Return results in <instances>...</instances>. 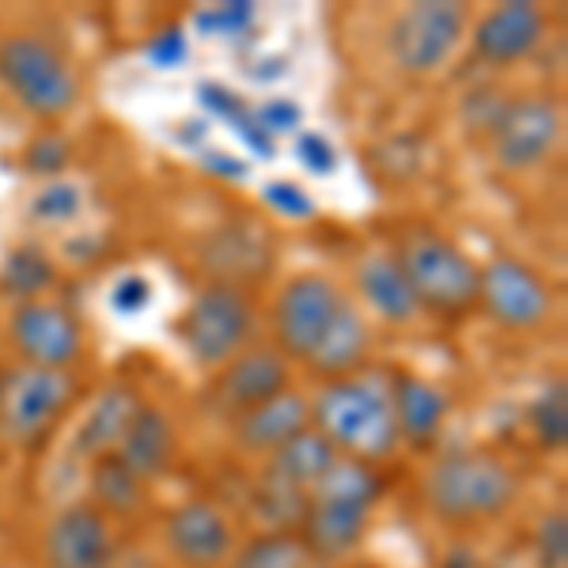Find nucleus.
<instances>
[{"mask_svg": "<svg viewBox=\"0 0 568 568\" xmlns=\"http://www.w3.org/2000/svg\"><path fill=\"white\" fill-rule=\"evenodd\" d=\"M311 425L323 433L345 459L375 463L394 452L398 425H394L390 387L379 379H329L311 402Z\"/></svg>", "mask_w": 568, "mask_h": 568, "instance_id": "f257e3e1", "label": "nucleus"}, {"mask_svg": "<svg viewBox=\"0 0 568 568\" xmlns=\"http://www.w3.org/2000/svg\"><path fill=\"white\" fill-rule=\"evenodd\" d=\"M519 497V474L489 452H452L425 478V500L444 524L500 519Z\"/></svg>", "mask_w": 568, "mask_h": 568, "instance_id": "f03ea898", "label": "nucleus"}, {"mask_svg": "<svg viewBox=\"0 0 568 568\" xmlns=\"http://www.w3.org/2000/svg\"><path fill=\"white\" fill-rule=\"evenodd\" d=\"M398 265L406 273L409 288H414L420 311L459 318L470 307H478L481 270L439 232H428V227L409 232L402 240Z\"/></svg>", "mask_w": 568, "mask_h": 568, "instance_id": "7ed1b4c3", "label": "nucleus"}, {"mask_svg": "<svg viewBox=\"0 0 568 568\" xmlns=\"http://www.w3.org/2000/svg\"><path fill=\"white\" fill-rule=\"evenodd\" d=\"M0 80L16 95V103L34 118H61L80 99L69 61L34 34H12L0 42Z\"/></svg>", "mask_w": 568, "mask_h": 568, "instance_id": "20e7f679", "label": "nucleus"}, {"mask_svg": "<svg viewBox=\"0 0 568 568\" xmlns=\"http://www.w3.org/2000/svg\"><path fill=\"white\" fill-rule=\"evenodd\" d=\"M254 334V307L243 288L205 284L179 318V337L201 368H224Z\"/></svg>", "mask_w": 568, "mask_h": 568, "instance_id": "39448f33", "label": "nucleus"}, {"mask_svg": "<svg viewBox=\"0 0 568 568\" xmlns=\"http://www.w3.org/2000/svg\"><path fill=\"white\" fill-rule=\"evenodd\" d=\"M466 31V8L455 0H417L390 20V61L409 77H433L452 61Z\"/></svg>", "mask_w": 568, "mask_h": 568, "instance_id": "423d86ee", "label": "nucleus"}, {"mask_svg": "<svg viewBox=\"0 0 568 568\" xmlns=\"http://www.w3.org/2000/svg\"><path fill=\"white\" fill-rule=\"evenodd\" d=\"M72 398H77V379L69 372L23 364L0 383V433L23 447L39 444L65 417Z\"/></svg>", "mask_w": 568, "mask_h": 568, "instance_id": "0eeeda50", "label": "nucleus"}, {"mask_svg": "<svg viewBox=\"0 0 568 568\" xmlns=\"http://www.w3.org/2000/svg\"><path fill=\"white\" fill-rule=\"evenodd\" d=\"M489 133L497 168L524 175V171L542 168L549 155L561 149L565 118L561 106L549 99H516V103H504L497 110Z\"/></svg>", "mask_w": 568, "mask_h": 568, "instance_id": "6e6552de", "label": "nucleus"}, {"mask_svg": "<svg viewBox=\"0 0 568 568\" xmlns=\"http://www.w3.org/2000/svg\"><path fill=\"white\" fill-rule=\"evenodd\" d=\"M478 304L504 329H538L554 315L549 284L519 258H493L478 277Z\"/></svg>", "mask_w": 568, "mask_h": 568, "instance_id": "1a4fd4ad", "label": "nucleus"}, {"mask_svg": "<svg viewBox=\"0 0 568 568\" xmlns=\"http://www.w3.org/2000/svg\"><path fill=\"white\" fill-rule=\"evenodd\" d=\"M342 300V288L329 277H323V273H300V277L284 284L277 296V311H273L281 353L292 356V361H307V353L326 334L329 318H334Z\"/></svg>", "mask_w": 568, "mask_h": 568, "instance_id": "9d476101", "label": "nucleus"}, {"mask_svg": "<svg viewBox=\"0 0 568 568\" xmlns=\"http://www.w3.org/2000/svg\"><path fill=\"white\" fill-rule=\"evenodd\" d=\"M197 262L209 273V284L243 288L246 281H262L273 265L270 232H265L258 220H227V224H216L197 243Z\"/></svg>", "mask_w": 568, "mask_h": 568, "instance_id": "9b49d317", "label": "nucleus"}, {"mask_svg": "<svg viewBox=\"0 0 568 568\" xmlns=\"http://www.w3.org/2000/svg\"><path fill=\"white\" fill-rule=\"evenodd\" d=\"M12 342L34 368L69 372L84 353V329L77 315L50 300H27L12 315Z\"/></svg>", "mask_w": 568, "mask_h": 568, "instance_id": "f8f14e48", "label": "nucleus"}, {"mask_svg": "<svg viewBox=\"0 0 568 568\" xmlns=\"http://www.w3.org/2000/svg\"><path fill=\"white\" fill-rule=\"evenodd\" d=\"M168 546L190 568H220L235 554V530L213 500H186L168 516Z\"/></svg>", "mask_w": 568, "mask_h": 568, "instance_id": "ddd939ff", "label": "nucleus"}, {"mask_svg": "<svg viewBox=\"0 0 568 568\" xmlns=\"http://www.w3.org/2000/svg\"><path fill=\"white\" fill-rule=\"evenodd\" d=\"M292 368L288 356L281 349H251L240 353L235 361H227L216 375V406L224 414L240 417L246 409L262 406V402L277 398L281 390H288Z\"/></svg>", "mask_w": 568, "mask_h": 568, "instance_id": "4468645a", "label": "nucleus"}, {"mask_svg": "<svg viewBox=\"0 0 568 568\" xmlns=\"http://www.w3.org/2000/svg\"><path fill=\"white\" fill-rule=\"evenodd\" d=\"M114 538L99 508L77 504L65 508L45 530V565L50 568H110Z\"/></svg>", "mask_w": 568, "mask_h": 568, "instance_id": "2eb2a0df", "label": "nucleus"}, {"mask_svg": "<svg viewBox=\"0 0 568 568\" xmlns=\"http://www.w3.org/2000/svg\"><path fill=\"white\" fill-rule=\"evenodd\" d=\"M546 39V12L527 0H508V4L493 8L489 16L474 31V50L481 53L489 65H516L530 58Z\"/></svg>", "mask_w": 568, "mask_h": 568, "instance_id": "dca6fc26", "label": "nucleus"}, {"mask_svg": "<svg viewBox=\"0 0 568 568\" xmlns=\"http://www.w3.org/2000/svg\"><path fill=\"white\" fill-rule=\"evenodd\" d=\"M372 349V329L368 318H364V307H356L349 296L337 304L334 318H329L326 334L318 337V345L307 353V368L318 375V379H349V375L361 368L364 356Z\"/></svg>", "mask_w": 568, "mask_h": 568, "instance_id": "f3484780", "label": "nucleus"}, {"mask_svg": "<svg viewBox=\"0 0 568 568\" xmlns=\"http://www.w3.org/2000/svg\"><path fill=\"white\" fill-rule=\"evenodd\" d=\"M372 524V508H356V504L342 500H323L311 497L304 511V546L318 561H342L361 549L364 535Z\"/></svg>", "mask_w": 568, "mask_h": 568, "instance_id": "a211bd4d", "label": "nucleus"}, {"mask_svg": "<svg viewBox=\"0 0 568 568\" xmlns=\"http://www.w3.org/2000/svg\"><path fill=\"white\" fill-rule=\"evenodd\" d=\"M311 425V402L296 390H281L277 398L262 402V406L246 409V414L232 417L235 444L251 455H273L281 444H288L296 433Z\"/></svg>", "mask_w": 568, "mask_h": 568, "instance_id": "6ab92c4d", "label": "nucleus"}, {"mask_svg": "<svg viewBox=\"0 0 568 568\" xmlns=\"http://www.w3.org/2000/svg\"><path fill=\"white\" fill-rule=\"evenodd\" d=\"M356 288H361L364 307L375 318H383V323L406 326L420 315L414 288H409L398 258H390V254H368V258H361V265H356Z\"/></svg>", "mask_w": 568, "mask_h": 568, "instance_id": "aec40b11", "label": "nucleus"}, {"mask_svg": "<svg viewBox=\"0 0 568 568\" xmlns=\"http://www.w3.org/2000/svg\"><path fill=\"white\" fill-rule=\"evenodd\" d=\"M141 409H144V398L133 387H125V383L106 387L95 402H91L84 425L77 428V452L91 455V459L114 455Z\"/></svg>", "mask_w": 568, "mask_h": 568, "instance_id": "412c9836", "label": "nucleus"}, {"mask_svg": "<svg viewBox=\"0 0 568 568\" xmlns=\"http://www.w3.org/2000/svg\"><path fill=\"white\" fill-rule=\"evenodd\" d=\"M390 406L398 439H409L414 447H428L444 428L447 417V394L436 383L420 379V375H398L390 383Z\"/></svg>", "mask_w": 568, "mask_h": 568, "instance_id": "4be33fe9", "label": "nucleus"}, {"mask_svg": "<svg viewBox=\"0 0 568 568\" xmlns=\"http://www.w3.org/2000/svg\"><path fill=\"white\" fill-rule=\"evenodd\" d=\"M337 459H342V452H337L315 425H307L304 433H296L288 444H281L277 452L270 455V478H277L281 485H288V489L307 493L311 497V493L318 489V481L334 470Z\"/></svg>", "mask_w": 568, "mask_h": 568, "instance_id": "5701e85b", "label": "nucleus"}, {"mask_svg": "<svg viewBox=\"0 0 568 568\" xmlns=\"http://www.w3.org/2000/svg\"><path fill=\"white\" fill-rule=\"evenodd\" d=\"M114 455L130 466L141 481H152V478H160V474H168L171 459H175V425H171V417L155 406H144Z\"/></svg>", "mask_w": 568, "mask_h": 568, "instance_id": "b1692460", "label": "nucleus"}, {"mask_svg": "<svg viewBox=\"0 0 568 568\" xmlns=\"http://www.w3.org/2000/svg\"><path fill=\"white\" fill-rule=\"evenodd\" d=\"M91 493H95L99 511H114V516H130L144 500V481L125 466L118 455H99L91 466Z\"/></svg>", "mask_w": 568, "mask_h": 568, "instance_id": "393cba45", "label": "nucleus"}, {"mask_svg": "<svg viewBox=\"0 0 568 568\" xmlns=\"http://www.w3.org/2000/svg\"><path fill=\"white\" fill-rule=\"evenodd\" d=\"M311 497L323 500H342V504H356V508H375V500L383 497V481L379 474L372 470V463L361 459H337L334 470L318 481V489Z\"/></svg>", "mask_w": 568, "mask_h": 568, "instance_id": "a878e982", "label": "nucleus"}, {"mask_svg": "<svg viewBox=\"0 0 568 568\" xmlns=\"http://www.w3.org/2000/svg\"><path fill=\"white\" fill-rule=\"evenodd\" d=\"M311 561L315 557L307 554L304 538L292 530H270V535H258L243 549H235L227 568H311Z\"/></svg>", "mask_w": 568, "mask_h": 568, "instance_id": "bb28decb", "label": "nucleus"}, {"mask_svg": "<svg viewBox=\"0 0 568 568\" xmlns=\"http://www.w3.org/2000/svg\"><path fill=\"white\" fill-rule=\"evenodd\" d=\"M530 425H535V436L546 452H561L568 444V402H565L561 379L535 398V406H530Z\"/></svg>", "mask_w": 568, "mask_h": 568, "instance_id": "cd10ccee", "label": "nucleus"}, {"mask_svg": "<svg viewBox=\"0 0 568 568\" xmlns=\"http://www.w3.org/2000/svg\"><path fill=\"white\" fill-rule=\"evenodd\" d=\"M53 284V265L45 262V254L31 251V246H20L16 254H8L4 262V288L16 292V296L39 300V292H45Z\"/></svg>", "mask_w": 568, "mask_h": 568, "instance_id": "c85d7f7f", "label": "nucleus"}, {"mask_svg": "<svg viewBox=\"0 0 568 568\" xmlns=\"http://www.w3.org/2000/svg\"><path fill=\"white\" fill-rule=\"evenodd\" d=\"M80 205H84L80 186H72V182H50V186H42L31 197V216L42 220V224H65V220L80 213Z\"/></svg>", "mask_w": 568, "mask_h": 568, "instance_id": "c756f323", "label": "nucleus"}, {"mask_svg": "<svg viewBox=\"0 0 568 568\" xmlns=\"http://www.w3.org/2000/svg\"><path fill=\"white\" fill-rule=\"evenodd\" d=\"M535 557L538 568H568V516L549 511L535 530Z\"/></svg>", "mask_w": 568, "mask_h": 568, "instance_id": "7c9ffc66", "label": "nucleus"}, {"mask_svg": "<svg viewBox=\"0 0 568 568\" xmlns=\"http://www.w3.org/2000/svg\"><path fill=\"white\" fill-rule=\"evenodd\" d=\"M265 201H270L281 216H292V220H307L315 213V201H311L296 182H270V186H265Z\"/></svg>", "mask_w": 568, "mask_h": 568, "instance_id": "2f4dec72", "label": "nucleus"}, {"mask_svg": "<svg viewBox=\"0 0 568 568\" xmlns=\"http://www.w3.org/2000/svg\"><path fill=\"white\" fill-rule=\"evenodd\" d=\"M69 163V144L61 136H39L27 152V168L39 171V175H58Z\"/></svg>", "mask_w": 568, "mask_h": 568, "instance_id": "473e14b6", "label": "nucleus"}, {"mask_svg": "<svg viewBox=\"0 0 568 568\" xmlns=\"http://www.w3.org/2000/svg\"><path fill=\"white\" fill-rule=\"evenodd\" d=\"M197 23L205 27V31H224L227 39H235V34L254 23V8L251 4H224V8H213V12H201Z\"/></svg>", "mask_w": 568, "mask_h": 568, "instance_id": "72a5a7b5", "label": "nucleus"}, {"mask_svg": "<svg viewBox=\"0 0 568 568\" xmlns=\"http://www.w3.org/2000/svg\"><path fill=\"white\" fill-rule=\"evenodd\" d=\"M152 300V284L141 277V273H130V277H122L114 284V292H110V304H114L122 315H136V311H144Z\"/></svg>", "mask_w": 568, "mask_h": 568, "instance_id": "f704fd0d", "label": "nucleus"}, {"mask_svg": "<svg viewBox=\"0 0 568 568\" xmlns=\"http://www.w3.org/2000/svg\"><path fill=\"white\" fill-rule=\"evenodd\" d=\"M300 160H304V168L315 171V175H329L337 163V152L329 149V141H323L318 133H307L304 141H300Z\"/></svg>", "mask_w": 568, "mask_h": 568, "instance_id": "c9c22d12", "label": "nucleus"}, {"mask_svg": "<svg viewBox=\"0 0 568 568\" xmlns=\"http://www.w3.org/2000/svg\"><path fill=\"white\" fill-rule=\"evenodd\" d=\"M292 125H300V106L296 103H270L258 114V130L265 133H288Z\"/></svg>", "mask_w": 568, "mask_h": 568, "instance_id": "e433bc0d", "label": "nucleus"}, {"mask_svg": "<svg viewBox=\"0 0 568 568\" xmlns=\"http://www.w3.org/2000/svg\"><path fill=\"white\" fill-rule=\"evenodd\" d=\"M182 58H186V39L179 31H163L152 45V61L160 69H175L182 65Z\"/></svg>", "mask_w": 568, "mask_h": 568, "instance_id": "4c0bfd02", "label": "nucleus"}, {"mask_svg": "<svg viewBox=\"0 0 568 568\" xmlns=\"http://www.w3.org/2000/svg\"><path fill=\"white\" fill-rule=\"evenodd\" d=\"M447 568H474V565H470V557H466V554H455V557H452V565H447Z\"/></svg>", "mask_w": 568, "mask_h": 568, "instance_id": "58836bf2", "label": "nucleus"}]
</instances>
